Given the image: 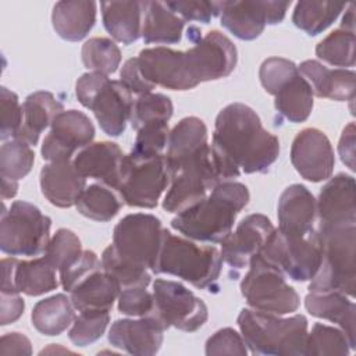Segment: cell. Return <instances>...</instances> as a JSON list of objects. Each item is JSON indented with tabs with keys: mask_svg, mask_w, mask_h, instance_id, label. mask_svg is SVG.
<instances>
[{
	"mask_svg": "<svg viewBox=\"0 0 356 356\" xmlns=\"http://www.w3.org/2000/svg\"><path fill=\"white\" fill-rule=\"evenodd\" d=\"M210 147L222 182L241 172H267L280 156L278 138L243 103H231L217 114Z\"/></svg>",
	"mask_w": 356,
	"mask_h": 356,
	"instance_id": "cell-1",
	"label": "cell"
},
{
	"mask_svg": "<svg viewBox=\"0 0 356 356\" xmlns=\"http://www.w3.org/2000/svg\"><path fill=\"white\" fill-rule=\"evenodd\" d=\"M246 185L225 181L195 206L178 213L171 227L184 236L210 243H221L232 231L238 213L249 202Z\"/></svg>",
	"mask_w": 356,
	"mask_h": 356,
	"instance_id": "cell-2",
	"label": "cell"
},
{
	"mask_svg": "<svg viewBox=\"0 0 356 356\" xmlns=\"http://www.w3.org/2000/svg\"><path fill=\"white\" fill-rule=\"evenodd\" d=\"M236 321L253 355L305 356L309 331L303 314L282 318L278 314L242 309Z\"/></svg>",
	"mask_w": 356,
	"mask_h": 356,
	"instance_id": "cell-3",
	"label": "cell"
},
{
	"mask_svg": "<svg viewBox=\"0 0 356 356\" xmlns=\"http://www.w3.org/2000/svg\"><path fill=\"white\" fill-rule=\"evenodd\" d=\"M222 257L211 245H197L192 239L172 235L164 228L154 274L178 277L199 289L214 285L221 273Z\"/></svg>",
	"mask_w": 356,
	"mask_h": 356,
	"instance_id": "cell-4",
	"label": "cell"
},
{
	"mask_svg": "<svg viewBox=\"0 0 356 356\" xmlns=\"http://www.w3.org/2000/svg\"><path fill=\"white\" fill-rule=\"evenodd\" d=\"M321 263L310 280V292H341L355 296L356 225L317 228Z\"/></svg>",
	"mask_w": 356,
	"mask_h": 356,
	"instance_id": "cell-5",
	"label": "cell"
},
{
	"mask_svg": "<svg viewBox=\"0 0 356 356\" xmlns=\"http://www.w3.org/2000/svg\"><path fill=\"white\" fill-rule=\"evenodd\" d=\"M50 217L35 204L15 200L0 218V249L10 256L35 257L46 252L50 242Z\"/></svg>",
	"mask_w": 356,
	"mask_h": 356,
	"instance_id": "cell-6",
	"label": "cell"
},
{
	"mask_svg": "<svg viewBox=\"0 0 356 356\" xmlns=\"http://www.w3.org/2000/svg\"><path fill=\"white\" fill-rule=\"evenodd\" d=\"M241 292L253 310L263 313L289 314L300 305L298 292L285 281V275L259 254L249 263L241 281Z\"/></svg>",
	"mask_w": 356,
	"mask_h": 356,
	"instance_id": "cell-7",
	"label": "cell"
},
{
	"mask_svg": "<svg viewBox=\"0 0 356 356\" xmlns=\"http://www.w3.org/2000/svg\"><path fill=\"white\" fill-rule=\"evenodd\" d=\"M259 256L293 281H310L321 263V242L317 229L303 236H288L277 228Z\"/></svg>",
	"mask_w": 356,
	"mask_h": 356,
	"instance_id": "cell-8",
	"label": "cell"
},
{
	"mask_svg": "<svg viewBox=\"0 0 356 356\" xmlns=\"http://www.w3.org/2000/svg\"><path fill=\"white\" fill-rule=\"evenodd\" d=\"M168 182L164 154L143 157L131 152L124 156L117 193L131 207L153 209Z\"/></svg>",
	"mask_w": 356,
	"mask_h": 356,
	"instance_id": "cell-9",
	"label": "cell"
},
{
	"mask_svg": "<svg viewBox=\"0 0 356 356\" xmlns=\"http://www.w3.org/2000/svg\"><path fill=\"white\" fill-rule=\"evenodd\" d=\"M163 231L161 221L153 214H128L114 227L111 246L121 260L153 273Z\"/></svg>",
	"mask_w": 356,
	"mask_h": 356,
	"instance_id": "cell-10",
	"label": "cell"
},
{
	"mask_svg": "<svg viewBox=\"0 0 356 356\" xmlns=\"http://www.w3.org/2000/svg\"><path fill=\"white\" fill-rule=\"evenodd\" d=\"M154 317L164 330L175 327L181 331L195 332L207 321L206 303L181 282L157 278L153 282Z\"/></svg>",
	"mask_w": 356,
	"mask_h": 356,
	"instance_id": "cell-11",
	"label": "cell"
},
{
	"mask_svg": "<svg viewBox=\"0 0 356 356\" xmlns=\"http://www.w3.org/2000/svg\"><path fill=\"white\" fill-rule=\"evenodd\" d=\"M170 181V189L163 200V209L168 213H182L203 200L209 191L222 182L210 145L179 168Z\"/></svg>",
	"mask_w": 356,
	"mask_h": 356,
	"instance_id": "cell-12",
	"label": "cell"
},
{
	"mask_svg": "<svg viewBox=\"0 0 356 356\" xmlns=\"http://www.w3.org/2000/svg\"><path fill=\"white\" fill-rule=\"evenodd\" d=\"M291 1H218L221 25L242 40H253L266 25L280 24Z\"/></svg>",
	"mask_w": 356,
	"mask_h": 356,
	"instance_id": "cell-13",
	"label": "cell"
},
{
	"mask_svg": "<svg viewBox=\"0 0 356 356\" xmlns=\"http://www.w3.org/2000/svg\"><path fill=\"white\" fill-rule=\"evenodd\" d=\"M142 75L152 85L171 90H189L199 83L195 81L186 51L157 46L143 49L138 57Z\"/></svg>",
	"mask_w": 356,
	"mask_h": 356,
	"instance_id": "cell-14",
	"label": "cell"
},
{
	"mask_svg": "<svg viewBox=\"0 0 356 356\" xmlns=\"http://www.w3.org/2000/svg\"><path fill=\"white\" fill-rule=\"evenodd\" d=\"M51 129L42 143L43 160H71L74 153L86 147L95 138L89 117L78 110H64L51 122Z\"/></svg>",
	"mask_w": 356,
	"mask_h": 356,
	"instance_id": "cell-15",
	"label": "cell"
},
{
	"mask_svg": "<svg viewBox=\"0 0 356 356\" xmlns=\"http://www.w3.org/2000/svg\"><path fill=\"white\" fill-rule=\"evenodd\" d=\"M193 78L197 83L228 76L236 65L235 44L221 32L210 31L186 50Z\"/></svg>",
	"mask_w": 356,
	"mask_h": 356,
	"instance_id": "cell-16",
	"label": "cell"
},
{
	"mask_svg": "<svg viewBox=\"0 0 356 356\" xmlns=\"http://www.w3.org/2000/svg\"><path fill=\"white\" fill-rule=\"evenodd\" d=\"M291 163L302 178L310 182L325 181L334 171V149L324 132L305 128L295 136L291 146Z\"/></svg>",
	"mask_w": 356,
	"mask_h": 356,
	"instance_id": "cell-17",
	"label": "cell"
},
{
	"mask_svg": "<svg viewBox=\"0 0 356 356\" xmlns=\"http://www.w3.org/2000/svg\"><path fill=\"white\" fill-rule=\"evenodd\" d=\"M56 268L42 256L33 260H1V292L39 296L58 286Z\"/></svg>",
	"mask_w": 356,
	"mask_h": 356,
	"instance_id": "cell-18",
	"label": "cell"
},
{
	"mask_svg": "<svg viewBox=\"0 0 356 356\" xmlns=\"http://www.w3.org/2000/svg\"><path fill=\"white\" fill-rule=\"evenodd\" d=\"M274 225L264 214H249L236 229L221 242V257L232 268L248 267L250 260L259 254L274 231Z\"/></svg>",
	"mask_w": 356,
	"mask_h": 356,
	"instance_id": "cell-19",
	"label": "cell"
},
{
	"mask_svg": "<svg viewBox=\"0 0 356 356\" xmlns=\"http://www.w3.org/2000/svg\"><path fill=\"white\" fill-rule=\"evenodd\" d=\"M355 189V178L343 172L332 177L321 188L316 200L317 228L356 225Z\"/></svg>",
	"mask_w": 356,
	"mask_h": 356,
	"instance_id": "cell-20",
	"label": "cell"
},
{
	"mask_svg": "<svg viewBox=\"0 0 356 356\" xmlns=\"http://www.w3.org/2000/svg\"><path fill=\"white\" fill-rule=\"evenodd\" d=\"M163 325L152 316L115 320L108 331V342L129 355H156L163 343Z\"/></svg>",
	"mask_w": 356,
	"mask_h": 356,
	"instance_id": "cell-21",
	"label": "cell"
},
{
	"mask_svg": "<svg viewBox=\"0 0 356 356\" xmlns=\"http://www.w3.org/2000/svg\"><path fill=\"white\" fill-rule=\"evenodd\" d=\"M132 93L121 81L107 79L89 104L100 128L108 136H120L131 120Z\"/></svg>",
	"mask_w": 356,
	"mask_h": 356,
	"instance_id": "cell-22",
	"label": "cell"
},
{
	"mask_svg": "<svg viewBox=\"0 0 356 356\" xmlns=\"http://www.w3.org/2000/svg\"><path fill=\"white\" fill-rule=\"evenodd\" d=\"M277 216L278 231L284 235H307L316 231V199L306 186L300 184L289 185L280 196Z\"/></svg>",
	"mask_w": 356,
	"mask_h": 356,
	"instance_id": "cell-23",
	"label": "cell"
},
{
	"mask_svg": "<svg viewBox=\"0 0 356 356\" xmlns=\"http://www.w3.org/2000/svg\"><path fill=\"white\" fill-rule=\"evenodd\" d=\"M124 156L114 142H95L81 149L72 163L85 178L97 179L117 192Z\"/></svg>",
	"mask_w": 356,
	"mask_h": 356,
	"instance_id": "cell-24",
	"label": "cell"
},
{
	"mask_svg": "<svg viewBox=\"0 0 356 356\" xmlns=\"http://www.w3.org/2000/svg\"><path fill=\"white\" fill-rule=\"evenodd\" d=\"M86 188V178L71 160L50 161L40 170V189L43 196L57 207L76 204Z\"/></svg>",
	"mask_w": 356,
	"mask_h": 356,
	"instance_id": "cell-25",
	"label": "cell"
},
{
	"mask_svg": "<svg viewBox=\"0 0 356 356\" xmlns=\"http://www.w3.org/2000/svg\"><path fill=\"white\" fill-rule=\"evenodd\" d=\"M299 74L307 81L313 95L337 102L355 99L356 74L346 68H328L317 60H306L298 67Z\"/></svg>",
	"mask_w": 356,
	"mask_h": 356,
	"instance_id": "cell-26",
	"label": "cell"
},
{
	"mask_svg": "<svg viewBox=\"0 0 356 356\" xmlns=\"http://www.w3.org/2000/svg\"><path fill=\"white\" fill-rule=\"evenodd\" d=\"M168 149L164 154L165 165L171 177L188 161L197 156L207 143V128L197 117L182 118L170 132Z\"/></svg>",
	"mask_w": 356,
	"mask_h": 356,
	"instance_id": "cell-27",
	"label": "cell"
},
{
	"mask_svg": "<svg viewBox=\"0 0 356 356\" xmlns=\"http://www.w3.org/2000/svg\"><path fill=\"white\" fill-rule=\"evenodd\" d=\"M61 111L64 106L53 93L46 90L31 93L22 103V122L14 139L35 146L40 134Z\"/></svg>",
	"mask_w": 356,
	"mask_h": 356,
	"instance_id": "cell-28",
	"label": "cell"
},
{
	"mask_svg": "<svg viewBox=\"0 0 356 356\" xmlns=\"http://www.w3.org/2000/svg\"><path fill=\"white\" fill-rule=\"evenodd\" d=\"M307 312L318 318L328 320L341 327L355 349V314L356 305L341 292H309L305 298Z\"/></svg>",
	"mask_w": 356,
	"mask_h": 356,
	"instance_id": "cell-29",
	"label": "cell"
},
{
	"mask_svg": "<svg viewBox=\"0 0 356 356\" xmlns=\"http://www.w3.org/2000/svg\"><path fill=\"white\" fill-rule=\"evenodd\" d=\"M97 3L67 0L57 1L51 13V24L56 33L68 42L83 39L96 22Z\"/></svg>",
	"mask_w": 356,
	"mask_h": 356,
	"instance_id": "cell-30",
	"label": "cell"
},
{
	"mask_svg": "<svg viewBox=\"0 0 356 356\" xmlns=\"http://www.w3.org/2000/svg\"><path fill=\"white\" fill-rule=\"evenodd\" d=\"M142 38L145 43L172 44L178 43L182 36L185 21L177 15L167 3L142 1Z\"/></svg>",
	"mask_w": 356,
	"mask_h": 356,
	"instance_id": "cell-31",
	"label": "cell"
},
{
	"mask_svg": "<svg viewBox=\"0 0 356 356\" xmlns=\"http://www.w3.org/2000/svg\"><path fill=\"white\" fill-rule=\"evenodd\" d=\"M121 292L120 284L104 270L96 271L81 281L71 292L70 298L78 312L104 310L110 312L114 300Z\"/></svg>",
	"mask_w": 356,
	"mask_h": 356,
	"instance_id": "cell-32",
	"label": "cell"
},
{
	"mask_svg": "<svg viewBox=\"0 0 356 356\" xmlns=\"http://www.w3.org/2000/svg\"><path fill=\"white\" fill-rule=\"evenodd\" d=\"M102 18L106 31L124 44H129L142 36V1H103Z\"/></svg>",
	"mask_w": 356,
	"mask_h": 356,
	"instance_id": "cell-33",
	"label": "cell"
},
{
	"mask_svg": "<svg viewBox=\"0 0 356 356\" xmlns=\"http://www.w3.org/2000/svg\"><path fill=\"white\" fill-rule=\"evenodd\" d=\"M74 309L71 298L64 293L53 295L35 305L31 316L32 324L43 335H60L72 324Z\"/></svg>",
	"mask_w": 356,
	"mask_h": 356,
	"instance_id": "cell-34",
	"label": "cell"
},
{
	"mask_svg": "<svg viewBox=\"0 0 356 356\" xmlns=\"http://www.w3.org/2000/svg\"><path fill=\"white\" fill-rule=\"evenodd\" d=\"M313 92L307 81L298 72L277 95L274 106L277 111L291 122H303L313 108Z\"/></svg>",
	"mask_w": 356,
	"mask_h": 356,
	"instance_id": "cell-35",
	"label": "cell"
},
{
	"mask_svg": "<svg viewBox=\"0 0 356 356\" xmlns=\"http://www.w3.org/2000/svg\"><path fill=\"white\" fill-rule=\"evenodd\" d=\"M345 8L343 3L337 1H299L292 14V22L296 28L310 36L325 31Z\"/></svg>",
	"mask_w": 356,
	"mask_h": 356,
	"instance_id": "cell-36",
	"label": "cell"
},
{
	"mask_svg": "<svg viewBox=\"0 0 356 356\" xmlns=\"http://www.w3.org/2000/svg\"><path fill=\"white\" fill-rule=\"evenodd\" d=\"M75 206L82 216L106 222L118 214L122 199L113 188L103 184H92L85 188Z\"/></svg>",
	"mask_w": 356,
	"mask_h": 356,
	"instance_id": "cell-37",
	"label": "cell"
},
{
	"mask_svg": "<svg viewBox=\"0 0 356 356\" xmlns=\"http://www.w3.org/2000/svg\"><path fill=\"white\" fill-rule=\"evenodd\" d=\"M350 350V342L342 330L316 323L307 332L305 356H346Z\"/></svg>",
	"mask_w": 356,
	"mask_h": 356,
	"instance_id": "cell-38",
	"label": "cell"
},
{
	"mask_svg": "<svg viewBox=\"0 0 356 356\" xmlns=\"http://www.w3.org/2000/svg\"><path fill=\"white\" fill-rule=\"evenodd\" d=\"M81 56L88 70L107 76L114 74L121 63V51L108 38H90L83 43Z\"/></svg>",
	"mask_w": 356,
	"mask_h": 356,
	"instance_id": "cell-39",
	"label": "cell"
},
{
	"mask_svg": "<svg viewBox=\"0 0 356 356\" xmlns=\"http://www.w3.org/2000/svg\"><path fill=\"white\" fill-rule=\"evenodd\" d=\"M316 56L334 67L355 65V32L335 29L316 47Z\"/></svg>",
	"mask_w": 356,
	"mask_h": 356,
	"instance_id": "cell-40",
	"label": "cell"
},
{
	"mask_svg": "<svg viewBox=\"0 0 356 356\" xmlns=\"http://www.w3.org/2000/svg\"><path fill=\"white\" fill-rule=\"evenodd\" d=\"M35 161L31 146L21 140L4 142L0 149V177L19 181L29 174Z\"/></svg>",
	"mask_w": 356,
	"mask_h": 356,
	"instance_id": "cell-41",
	"label": "cell"
},
{
	"mask_svg": "<svg viewBox=\"0 0 356 356\" xmlns=\"http://www.w3.org/2000/svg\"><path fill=\"white\" fill-rule=\"evenodd\" d=\"M174 111L172 103L168 96L161 93H145L138 96L134 100L132 111H131V125L134 129H139L140 127L154 122V121H165L171 118Z\"/></svg>",
	"mask_w": 356,
	"mask_h": 356,
	"instance_id": "cell-42",
	"label": "cell"
},
{
	"mask_svg": "<svg viewBox=\"0 0 356 356\" xmlns=\"http://www.w3.org/2000/svg\"><path fill=\"white\" fill-rule=\"evenodd\" d=\"M102 267L120 284L121 289L134 286L146 288L152 280V275L146 268L121 260L111 245L107 246L102 254Z\"/></svg>",
	"mask_w": 356,
	"mask_h": 356,
	"instance_id": "cell-43",
	"label": "cell"
},
{
	"mask_svg": "<svg viewBox=\"0 0 356 356\" xmlns=\"http://www.w3.org/2000/svg\"><path fill=\"white\" fill-rule=\"evenodd\" d=\"M110 321V312L85 310L74 318L68 332L70 341L76 346H88L97 341L106 331Z\"/></svg>",
	"mask_w": 356,
	"mask_h": 356,
	"instance_id": "cell-44",
	"label": "cell"
},
{
	"mask_svg": "<svg viewBox=\"0 0 356 356\" xmlns=\"http://www.w3.org/2000/svg\"><path fill=\"white\" fill-rule=\"evenodd\" d=\"M79 238L67 228H60L50 239L43 257L58 271L82 253Z\"/></svg>",
	"mask_w": 356,
	"mask_h": 356,
	"instance_id": "cell-45",
	"label": "cell"
},
{
	"mask_svg": "<svg viewBox=\"0 0 356 356\" xmlns=\"http://www.w3.org/2000/svg\"><path fill=\"white\" fill-rule=\"evenodd\" d=\"M298 72L293 61L282 57H270L261 63L259 78L264 90L275 96Z\"/></svg>",
	"mask_w": 356,
	"mask_h": 356,
	"instance_id": "cell-46",
	"label": "cell"
},
{
	"mask_svg": "<svg viewBox=\"0 0 356 356\" xmlns=\"http://www.w3.org/2000/svg\"><path fill=\"white\" fill-rule=\"evenodd\" d=\"M168 122L154 121L138 129L132 153L143 157H153L163 154L161 152L168 143Z\"/></svg>",
	"mask_w": 356,
	"mask_h": 356,
	"instance_id": "cell-47",
	"label": "cell"
},
{
	"mask_svg": "<svg viewBox=\"0 0 356 356\" xmlns=\"http://www.w3.org/2000/svg\"><path fill=\"white\" fill-rule=\"evenodd\" d=\"M100 270H103V267L97 254L92 250H83L74 261L58 270V278L64 291L71 292L81 281Z\"/></svg>",
	"mask_w": 356,
	"mask_h": 356,
	"instance_id": "cell-48",
	"label": "cell"
},
{
	"mask_svg": "<svg viewBox=\"0 0 356 356\" xmlns=\"http://www.w3.org/2000/svg\"><path fill=\"white\" fill-rule=\"evenodd\" d=\"M154 307V296L143 286L121 289L118 295L120 313L131 317L150 316Z\"/></svg>",
	"mask_w": 356,
	"mask_h": 356,
	"instance_id": "cell-49",
	"label": "cell"
},
{
	"mask_svg": "<svg viewBox=\"0 0 356 356\" xmlns=\"http://www.w3.org/2000/svg\"><path fill=\"white\" fill-rule=\"evenodd\" d=\"M0 110H1V127L0 139H14L17 131L22 122V106L19 104L18 96L8 90L6 86L0 88Z\"/></svg>",
	"mask_w": 356,
	"mask_h": 356,
	"instance_id": "cell-50",
	"label": "cell"
},
{
	"mask_svg": "<svg viewBox=\"0 0 356 356\" xmlns=\"http://www.w3.org/2000/svg\"><path fill=\"white\" fill-rule=\"evenodd\" d=\"M206 355H238L246 356L248 346L241 334L234 328H222L214 332L206 342Z\"/></svg>",
	"mask_w": 356,
	"mask_h": 356,
	"instance_id": "cell-51",
	"label": "cell"
},
{
	"mask_svg": "<svg viewBox=\"0 0 356 356\" xmlns=\"http://www.w3.org/2000/svg\"><path fill=\"white\" fill-rule=\"evenodd\" d=\"M167 6L184 21H199L207 24L220 14L218 1H167Z\"/></svg>",
	"mask_w": 356,
	"mask_h": 356,
	"instance_id": "cell-52",
	"label": "cell"
},
{
	"mask_svg": "<svg viewBox=\"0 0 356 356\" xmlns=\"http://www.w3.org/2000/svg\"><path fill=\"white\" fill-rule=\"evenodd\" d=\"M120 81L127 86V89L131 93H135L138 96L150 93L154 89V85L147 82L145 76L140 72L138 57L136 58H129L124 63L121 72H120Z\"/></svg>",
	"mask_w": 356,
	"mask_h": 356,
	"instance_id": "cell-53",
	"label": "cell"
},
{
	"mask_svg": "<svg viewBox=\"0 0 356 356\" xmlns=\"http://www.w3.org/2000/svg\"><path fill=\"white\" fill-rule=\"evenodd\" d=\"M107 79H108L107 75H103L100 72H92V71L81 75V78H78L75 85V95L78 102L88 108L95 95Z\"/></svg>",
	"mask_w": 356,
	"mask_h": 356,
	"instance_id": "cell-54",
	"label": "cell"
},
{
	"mask_svg": "<svg viewBox=\"0 0 356 356\" xmlns=\"http://www.w3.org/2000/svg\"><path fill=\"white\" fill-rule=\"evenodd\" d=\"M25 303L19 293H6L1 292V305H0V324L7 325L14 323L24 313Z\"/></svg>",
	"mask_w": 356,
	"mask_h": 356,
	"instance_id": "cell-55",
	"label": "cell"
},
{
	"mask_svg": "<svg viewBox=\"0 0 356 356\" xmlns=\"http://www.w3.org/2000/svg\"><path fill=\"white\" fill-rule=\"evenodd\" d=\"M31 341L21 332H8L1 337L0 355H31Z\"/></svg>",
	"mask_w": 356,
	"mask_h": 356,
	"instance_id": "cell-56",
	"label": "cell"
},
{
	"mask_svg": "<svg viewBox=\"0 0 356 356\" xmlns=\"http://www.w3.org/2000/svg\"><path fill=\"white\" fill-rule=\"evenodd\" d=\"M355 122H349L341 135L338 152L343 164L349 167V170L355 171Z\"/></svg>",
	"mask_w": 356,
	"mask_h": 356,
	"instance_id": "cell-57",
	"label": "cell"
},
{
	"mask_svg": "<svg viewBox=\"0 0 356 356\" xmlns=\"http://www.w3.org/2000/svg\"><path fill=\"white\" fill-rule=\"evenodd\" d=\"M18 192V182L17 181H10L7 178H1V197L3 200L11 199L17 195Z\"/></svg>",
	"mask_w": 356,
	"mask_h": 356,
	"instance_id": "cell-58",
	"label": "cell"
},
{
	"mask_svg": "<svg viewBox=\"0 0 356 356\" xmlns=\"http://www.w3.org/2000/svg\"><path fill=\"white\" fill-rule=\"evenodd\" d=\"M355 6L350 4L349 6V10L346 11V14L343 15L342 18V24H341V28L342 29H346V31H350V32H355Z\"/></svg>",
	"mask_w": 356,
	"mask_h": 356,
	"instance_id": "cell-59",
	"label": "cell"
}]
</instances>
